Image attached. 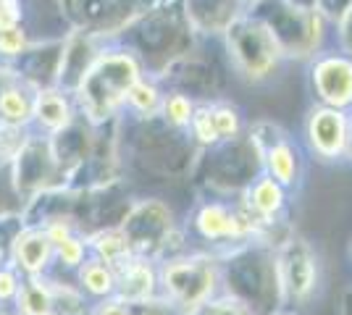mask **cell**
<instances>
[{
    "label": "cell",
    "mask_w": 352,
    "mask_h": 315,
    "mask_svg": "<svg viewBox=\"0 0 352 315\" xmlns=\"http://www.w3.org/2000/svg\"><path fill=\"white\" fill-rule=\"evenodd\" d=\"M21 16H24L21 0H0V32L19 27L21 24Z\"/></svg>",
    "instance_id": "32"
},
{
    "label": "cell",
    "mask_w": 352,
    "mask_h": 315,
    "mask_svg": "<svg viewBox=\"0 0 352 315\" xmlns=\"http://www.w3.org/2000/svg\"><path fill=\"white\" fill-rule=\"evenodd\" d=\"M19 315H60L56 302V281H47L43 276L21 279V289L16 294Z\"/></svg>",
    "instance_id": "15"
},
{
    "label": "cell",
    "mask_w": 352,
    "mask_h": 315,
    "mask_svg": "<svg viewBox=\"0 0 352 315\" xmlns=\"http://www.w3.org/2000/svg\"><path fill=\"white\" fill-rule=\"evenodd\" d=\"M279 289L292 302H308L318 284V260L305 240H287L276 255Z\"/></svg>",
    "instance_id": "6"
},
{
    "label": "cell",
    "mask_w": 352,
    "mask_h": 315,
    "mask_svg": "<svg viewBox=\"0 0 352 315\" xmlns=\"http://www.w3.org/2000/svg\"><path fill=\"white\" fill-rule=\"evenodd\" d=\"M0 307H3V302H0Z\"/></svg>",
    "instance_id": "38"
},
{
    "label": "cell",
    "mask_w": 352,
    "mask_h": 315,
    "mask_svg": "<svg viewBox=\"0 0 352 315\" xmlns=\"http://www.w3.org/2000/svg\"><path fill=\"white\" fill-rule=\"evenodd\" d=\"M24 139H27L24 129H11V126L0 124V165H11L14 155L24 145Z\"/></svg>",
    "instance_id": "27"
},
{
    "label": "cell",
    "mask_w": 352,
    "mask_h": 315,
    "mask_svg": "<svg viewBox=\"0 0 352 315\" xmlns=\"http://www.w3.org/2000/svg\"><path fill=\"white\" fill-rule=\"evenodd\" d=\"M0 266H3V260H0Z\"/></svg>",
    "instance_id": "39"
},
{
    "label": "cell",
    "mask_w": 352,
    "mask_h": 315,
    "mask_svg": "<svg viewBox=\"0 0 352 315\" xmlns=\"http://www.w3.org/2000/svg\"><path fill=\"white\" fill-rule=\"evenodd\" d=\"M274 315H294V313H274Z\"/></svg>",
    "instance_id": "37"
},
{
    "label": "cell",
    "mask_w": 352,
    "mask_h": 315,
    "mask_svg": "<svg viewBox=\"0 0 352 315\" xmlns=\"http://www.w3.org/2000/svg\"><path fill=\"white\" fill-rule=\"evenodd\" d=\"M121 231L132 244L134 255H153L155 250H161L166 244L168 234H171V213L163 208L161 202H140L126 215Z\"/></svg>",
    "instance_id": "7"
},
{
    "label": "cell",
    "mask_w": 352,
    "mask_h": 315,
    "mask_svg": "<svg viewBox=\"0 0 352 315\" xmlns=\"http://www.w3.org/2000/svg\"><path fill=\"white\" fill-rule=\"evenodd\" d=\"M89 244H92V250H95V257H98V260H103V263H108L113 270H116L121 263H126L129 257H134L132 244H129V240L124 237V231H121V229L98 231Z\"/></svg>",
    "instance_id": "18"
},
{
    "label": "cell",
    "mask_w": 352,
    "mask_h": 315,
    "mask_svg": "<svg viewBox=\"0 0 352 315\" xmlns=\"http://www.w3.org/2000/svg\"><path fill=\"white\" fill-rule=\"evenodd\" d=\"M89 315H132L129 313V305L121 302L118 297H108V300H100Z\"/></svg>",
    "instance_id": "34"
},
{
    "label": "cell",
    "mask_w": 352,
    "mask_h": 315,
    "mask_svg": "<svg viewBox=\"0 0 352 315\" xmlns=\"http://www.w3.org/2000/svg\"><path fill=\"white\" fill-rule=\"evenodd\" d=\"M195 24L203 27H229L234 21V0H187Z\"/></svg>",
    "instance_id": "20"
},
{
    "label": "cell",
    "mask_w": 352,
    "mask_h": 315,
    "mask_svg": "<svg viewBox=\"0 0 352 315\" xmlns=\"http://www.w3.org/2000/svg\"><path fill=\"white\" fill-rule=\"evenodd\" d=\"M58 161L50 150V139L45 137H27L24 145L11 161V176L14 189L30 202L34 195L53 187V179L58 174Z\"/></svg>",
    "instance_id": "5"
},
{
    "label": "cell",
    "mask_w": 352,
    "mask_h": 315,
    "mask_svg": "<svg viewBox=\"0 0 352 315\" xmlns=\"http://www.w3.org/2000/svg\"><path fill=\"white\" fill-rule=\"evenodd\" d=\"M313 82L323 100L334 108H344L352 103V60L329 56L316 63Z\"/></svg>",
    "instance_id": "10"
},
{
    "label": "cell",
    "mask_w": 352,
    "mask_h": 315,
    "mask_svg": "<svg viewBox=\"0 0 352 315\" xmlns=\"http://www.w3.org/2000/svg\"><path fill=\"white\" fill-rule=\"evenodd\" d=\"M158 289V270L147 257L134 255L116 268V297L121 302L153 300Z\"/></svg>",
    "instance_id": "13"
},
{
    "label": "cell",
    "mask_w": 352,
    "mask_h": 315,
    "mask_svg": "<svg viewBox=\"0 0 352 315\" xmlns=\"http://www.w3.org/2000/svg\"><path fill=\"white\" fill-rule=\"evenodd\" d=\"M339 24H342V45L347 53H352V8L344 14V19Z\"/></svg>",
    "instance_id": "36"
},
{
    "label": "cell",
    "mask_w": 352,
    "mask_h": 315,
    "mask_svg": "<svg viewBox=\"0 0 352 315\" xmlns=\"http://www.w3.org/2000/svg\"><path fill=\"white\" fill-rule=\"evenodd\" d=\"M53 255H56V247L47 237V231L40 229V226H27L21 231V237L16 240L8 266H14L19 273H24V279L43 276L45 268L50 266Z\"/></svg>",
    "instance_id": "9"
},
{
    "label": "cell",
    "mask_w": 352,
    "mask_h": 315,
    "mask_svg": "<svg viewBox=\"0 0 352 315\" xmlns=\"http://www.w3.org/2000/svg\"><path fill=\"white\" fill-rule=\"evenodd\" d=\"M24 229H27L24 213L0 210V260H3V266H8L11 253H14V244H16V240L21 237Z\"/></svg>",
    "instance_id": "22"
},
{
    "label": "cell",
    "mask_w": 352,
    "mask_h": 315,
    "mask_svg": "<svg viewBox=\"0 0 352 315\" xmlns=\"http://www.w3.org/2000/svg\"><path fill=\"white\" fill-rule=\"evenodd\" d=\"M27 47H30V37H27V30L21 24L0 32V63H14V60H19L24 56Z\"/></svg>",
    "instance_id": "23"
},
{
    "label": "cell",
    "mask_w": 352,
    "mask_h": 315,
    "mask_svg": "<svg viewBox=\"0 0 352 315\" xmlns=\"http://www.w3.org/2000/svg\"><path fill=\"white\" fill-rule=\"evenodd\" d=\"M16 79H21V76L16 74L14 66H11V63H0V95L8 90Z\"/></svg>",
    "instance_id": "35"
},
{
    "label": "cell",
    "mask_w": 352,
    "mask_h": 315,
    "mask_svg": "<svg viewBox=\"0 0 352 315\" xmlns=\"http://www.w3.org/2000/svg\"><path fill=\"white\" fill-rule=\"evenodd\" d=\"M60 53H63V43L30 45L24 50V56L14 60L11 66L16 69V74L21 76L27 84H32L34 90H47L58 79Z\"/></svg>",
    "instance_id": "8"
},
{
    "label": "cell",
    "mask_w": 352,
    "mask_h": 315,
    "mask_svg": "<svg viewBox=\"0 0 352 315\" xmlns=\"http://www.w3.org/2000/svg\"><path fill=\"white\" fill-rule=\"evenodd\" d=\"M126 100H129L140 113H145V116H153V113L161 108V95H158V90H155L153 84L142 82V79L129 90Z\"/></svg>",
    "instance_id": "24"
},
{
    "label": "cell",
    "mask_w": 352,
    "mask_h": 315,
    "mask_svg": "<svg viewBox=\"0 0 352 315\" xmlns=\"http://www.w3.org/2000/svg\"><path fill=\"white\" fill-rule=\"evenodd\" d=\"M308 135L316 150L326 158H334L339 152H344L350 142V124L337 108H321L310 116Z\"/></svg>",
    "instance_id": "11"
},
{
    "label": "cell",
    "mask_w": 352,
    "mask_h": 315,
    "mask_svg": "<svg viewBox=\"0 0 352 315\" xmlns=\"http://www.w3.org/2000/svg\"><path fill=\"white\" fill-rule=\"evenodd\" d=\"M250 205H252V210H255L261 218L276 215V213L284 208V187H281L279 181L271 179V176L255 181L252 189H250Z\"/></svg>",
    "instance_id": "21"
},
{
    "label": "cell",
    "mask_w": 352,
    "mask_h": 315,
    "mask_svg": "<svg viewBox=\"0 0 352 315\" xmlns=\"http://www.w3.org/2000/svg\"><path fill=\"white\" fill-rule=\"evenodd\" d=\"M213 113V124H216V132L219 137H234L236 129H239V121H236V113L232 108L221 105V108H210Z\"/></svg>",
    "instance_id": "31"
},
{
    "label": "cell",
    "mask_w": 352,
    "mask_h": 315,
    "mask_svg": "<svg viewBox=\"0 0 352 315\" xmlns=\"http://www.w3.org/2000/svg\"><path fill=\"white\" fill-rule=\"evenodd\" d=\"M150 8V0H60V11L76 32L113 34Z\"/></svg>",
    "instance_id": "4"
},
{
    "label": "cell",
    "mask_w": 352,
    "mask_h": 315,
    "mask_svg": "<svg viewBox=\"0 0 352 315\" xmlns=\"http://www.w3.org/2000/svg\"><path fill=\"white\" fill-rule=\"evenodd\" d=\"M140 82V66L126 53H108L89 66L76 87V97L89 121H105Z\"/></svg>",
    "instance_id": "1"
},
{
    "label": "cell",
    "mask_w": 352,
    "mask_h": 315,
    "mask_svg": "<svg viewBox=\"0 0 352 315\" xmlns=\"http://www.w3.org/2000/svg\"><path fill=\"white\" fill-rule=\"evenodd\" d=\"M350 8H352V0H316V14L337 19V21H342Z\"/></svg>",
    "instance_id": "33"
},
{
    "label": "cell",
    "mask_w": 352,
    "mask_h": 315,
    "mask_svg": "<svg viewBox=\"0 0 352 315\" xmlns=\"http://www.w3.org/2000/svg\"><path fill=\"white\" fill-rule=\"evenodd\" d=\"M226 43H229V50L239 63V69L252 79H261L268 74L281 56L276 37L255 16L252 19L250 16L234 19L226 27Z\"/></svg>",
    "instance_id": "3"
},
{
    "label": "cell",
    "mask_w": 352,
    "mask_h": 315,
    "mask_svg": "<svg viewBox=\"0 0 352 315\" xmlns=\"http://www.w3.org/2000/svg\"><path fill=\"white\" fill-rule=\"evenodd\" d=\"M79 284L92 297L108 300V297L116 294V270L111 268L108 263H103V260H98V257L85 260L79 266Z\"/></svg>",
    "instance_id": "17"
},
{
    "label": "cell",
    "mask_w": 352,
    "mask_h": 315,
    "mask_svg": "<svg viewBox=\"0 0 352 315\" xmlns=\"http://www.w3.org/2000/svg\"><path fill=\"white\" fill-rule=\"evenodd\" d=\"M34 97H37V90L24 79H16L0 95V124L11 129H24L30 121H34Z\"/></svg>",
    "instance_id": "14"
},
{
    "label": "cell",
    "mask_w": 352,
    "mask_h": 315,
    "mask_svg": "<svg viewBox=\"0 0 352 315\" xmlns=\"http://www.w3.org/2000/svg\"><path fill=\"white\" fill-rule=\"evenodd\" d=\"M34 121L43 126L45 132H60L72 124V105L66 100V95L56 87L47 90H37L34 97Z\"/></svg>",
    "instance_id": "16"
},
{
    "label": "cell",
    "mask_w": 352,
    "mask_h": 315,
    "mask_svg": "<svg viewBox=\"0 0 352 315\" xmlns=\"http://www.w3.org/2000/svg\"><path fill=\"white\" fill-rule=\"evenodd\" d=\"M192 129H195V137L200 139V142H206V145H213L216 139H221L219 132H216V124H213V113H210V108H203V110H197L195 116H192Z\"/></svg>",
    "instance_id": "28"
},
{
    "label": "cell",
    "mask_w": 352,
    "mask_h": 315,
    "mask_svg": "<svg viewBox=\"0 0 352 315\" xmlns=\"http://www.w3.org/2000/svg\"><path fill=\"white\" fill-rule=\"evenodd\" d=\"M85 255H87V244H85V240H79L74 234L56 244V257L66 268H79L85 263Z\"/></svg>",
    "instance_id": "26"
},
{
    "label": "cell",
    "mask_w": 352,
    "mask_h": 315,
    "mask_svg": "<svg viewBox=\"0 0 352 315\" xmlns=\"http://www.w3.org/2000/svg\"><path fill=\"white\" fill-rule=\"evenodd\" d=\"M163 116H166L168 124H174V126H184L195 116V108H192L190 97H184V95H168L163 100Z\"/></svg>",
    "instance_id": "25"
},
{
    "label": "cell",
    "mask_w": 352,
    "mask_h": 315,
    "mask_svg": "<svg viewBox=\"0 0 352 315\" xmlns=\"http://www.w3.org/2000/svg\"><path fill=\"white\" fill-rule=\"evenodd\" d=\"M195 226L206 240H242L255 231V221L250 213H234L223 205H206L195 215Z\"/></svg>",
    "instance_id": "12"
},
{
    "label": "cell",
    "mask_w": 352,
    "mask_h": 315,
    "mask_svg": "<svg viewBox=\"0 0 352 315\" xmlns=\"http://www.w3.org/2000/svg\"><path fill=\"white\" fill-rule=\"evenodd\" d=\"M263 158L268 171H271V179L279 181L281 187L292 184L294 174H297V155L287 139H274L268 145V150H263Z\"/></svg>",
    "instance_id": "19"
},
{
    "label": "cell",
    "mask_w": 352,
    "mask_h": 315,
    "mask_svg": "<svg viewBox=\"0 0 352 315\" xmlns=\"http://www.w3.org/2000/svg\"><path fill=\"white\" fill-rule=\"evenodd\" d=\"M163 300L182 315H195L213 300L219 286V266L206 255L171 257L158 270Z\"/></svg>",
    "instance_id": "2"
},
{
    "label": "cell",
    "mask_w": 352,
    "mask_h": 315,
    "mask_svg": "<svg viewBox=\"0 0 352 315\" xmlns=\"http://www.w3.org/2000/svg\"><path fill=\"white\" fill-rule=\"evenodd\" d=\"M21 289V273L14 266H0V302L16 300Z\"/></svg>",
    "instance_id": "30"
},
{
    "label": "cell",
    "mask_w": 352,
    "mask_h": 315,
    "mask_svg": "<svg viewBox=\"0 0 352 315\" xmlns=\"http://www.w3.org/2000/svg\"><path fill=\"white\" fill-rule=\"evenodd\" d=\"M203 315H252L248 305L236 297H219V300H210L200 310Z\"/></svg>",
    "instance_id": "29"
}]
</instances>
